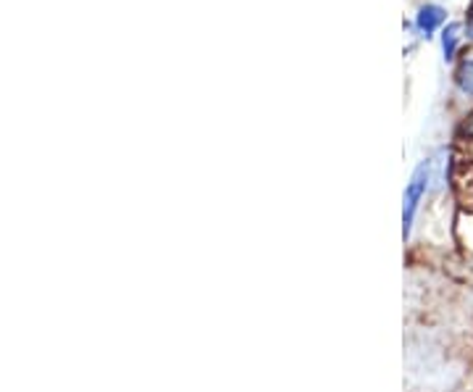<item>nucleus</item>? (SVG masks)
I'll list each match as a JSON object with an SVG mask.
<instances>
[{
    "instance_id": "nucleus-1",
    "label": "nucleus",
    "mask_w": 473,
    "mask_h": 392,
    "mask_svg": "<svg viewBox=\"0 0 473 392\" xmlns=\"http://www.w3.org/2000/svg\"><path fill=\"white\" fill-rule=\"evenodd\" d=\"M431 168H434V161H431V158L421 161L416 167V171H413V177H411V182H408V187H405V197H402V237H405V240L411 237V229H413V222H416L418 206H421V200H423L426 190H429Z\"/></svg>"
},
{
    "instance_id": "nucleus-2",
    "label": "nucleus",
    "mask_w": 473,
    "mask_h": 392,
    "mask_svg": "<svg viewBox=\"0 0 473 392\" xmlns=\"http://www.w3.org/2000/svg\"><path fill=\"white\" fill-rule=\"evenodd\" d=\"M447 19V11L442 5H434V3H426V5H421L416 14V27L418 32L423 34V37H431L437 27L442 24Z\"/></svg>"
},
{
    "instance_id": "nucleus-3",
    "label": "nucleus",
    "mask_w": 473,
    "mask_h": 392,
    "mask_svg": "<svg viewBox=\"0 0 473 392\" xmlns=\"http://www.w3.org/2000/svg\"><path fill=\"white\" fill-rule=\"evenodd\" d=\"M455 82L460 87V92H466L468 98H473V61H463L455 72Z\"/></svg>"
},
{
    "instance_id": "nucleus-4",
    "label": "nucleus",
    "mask_w": 473,
    "mask_h": 392,
    "mask_svg": "<svg viewBox=\"0 0 473 392\" xmlns=\"http://www.w3.org/2000/svg\"><path fill=\"white\" fill-rule=\"evenodd\" d=\"M458 37H460V24H449L442 32V48H445V61L455 56V48H458Z\"/></svg>"
}]
</instances>
